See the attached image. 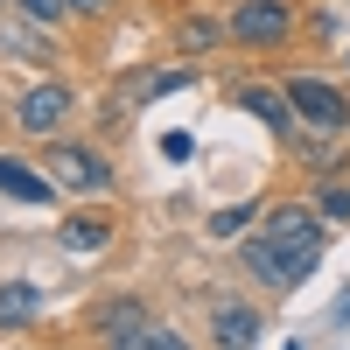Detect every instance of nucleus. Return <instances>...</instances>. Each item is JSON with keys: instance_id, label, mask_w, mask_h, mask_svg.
<instances>
[{"instance_id": "nucleus-1", "label": "nucleus", "mask_w": 350, "mask_h": 350, "mask_svg": "<svg viewBox=\"0 0 350 350\" xmlns=\"http://www.w3.org/2000/svg\"><path fill=\"white\" fill-rule=\"evenodd\" d=\"M315 267H323V231H267L259 224L245 239V273L267 295H295Z\"/></svg>"}, {"instance_id": "nucleus-2", "label": "nucleus", "mask_w": 350, "mask_h": 350, "mask_svg": "<svg viewBox=\"0 0 350 350\" xmlns=\"http://www.w3.org/2000/svg\"><path fill=\"white\" fill-rule=\"evenodd\" d=\"M49 183L64 196H105L112 189V161L84 140H49Z\"/></svg>"}, {"instance_id": "nucleus-3", "label": "nucleus", "mask_w": 350, "mask_h": 350, "mask_svg": "<svg viewBox=\"0 0 350 350\" xmlns=\"http://www.w3.org/2000/svg\"><path fill=\"white\" fill-rule=\"evenodd\" d=\"M287 105H295V120L308 126V133H343L350 126V98L336 92L329 77H315V70H301V77H287Z\"/></svg>"}, {"instance_id": "nucleus-4", "label": "nucleus", "mask_w": 350, "mask_h": 350, "mask_svg": "<svg viewBox=\"0 0 350 350\" xmlns=\"http://www.w3.org/2000/svg\"><path fill=\"white\" fill-rule=\"evenodd\" d=\"M231 42L239 49H287L295 42V8L287 0H239L231 8Z\"/></svg>"}, {"instance_id": "nucleus-5", "label": "nucleus", "mask_w": 350, "mask_h": 350, "mask_svg": "<svg viewBox=\"0 0 350 350\" xmlns=\"http://www.w3.org/2000/svg\"><path fill=\"white\" fill-rule=\"evenodd\" d=\"M70 112H77L70 84L42 77V84H28V92L14 98V126H21L28 140H56V133H64V120H70Z\"/></svg>"}, {"instance_id": "nucleus-6", "label": "nucleus", "mask_w": 350, "mask_h": 350, "mask_svg": "<svg viewBox=\"0 0 350 350\" xmlns=\"http://www.w3.org/2000/svg\"><path fill=\"white\" fill-rule=\"evenodd\" d=\"M259 329H267V323H259L252 301H217V308H211V343H217V350H252Z\"/></svg>"}, {"instance_id": "nucleus-7", "label": "nucleus", "mask_w": 350, "mask_h": 350, "mask_svg": "<svg viewBox=\"0 0 350 350\" xmlns=\"http://www.w3.org/2000/svg\"><path fill=\"white\" fill-rule=\"evenodd\" d=\"M0 196H14V203H56L64 189L49 183V168H28L14 154H0Z\"/></svg>"}, {"instance_id": "nucleus-8", "label": "nucleus", "mask_w": 350, "mask_h": 350, "mask_svg": "<svg viewBox=\"0 0 350 350\" xmlns=\"http://www.w3.org/2000/svg\"><path fill=\"white\" fill-rule=\"evenodd\" d=\"M56 245H64V252H105L112 245V217L105 211H77V217H64V224H56Z\"/></svg>"}, {"instance_id": "nucleus-9", "label": "nucleus", "mask_w": 350, "mask_h": 350, "mask_svg": "<svg viewBox=\"0 0 350 350\" xmlns=\"http://www.w3.org/2000/svg\"><path fill=\"white\" fill-rule=\"evenodd\" d=\"M105 350H196V343L175 329V323H154V315H148V323H133V329H120V336H105Z\"/></svg>"}, {"instance_id": "nucleus-10", "label": "nucleus", "mask_w": 350, "mask_h": 350, "mask_svg": "<svg viewBox=\"0 0 350 350\" xmlns=\"http://www.w3.org/2000/svg\"><path fill=\"white\" fill-rule=\"evenodd\" d=\"M42 315V287L36 280H0V329H28Z\"/></svg>"}, {"instance_id": "nucleus-11", "label": "nucleus", "mask_w": 350, "mask_h": 350, "mask_svg": "<svg viewBox=\"0 0 350 350\" xmlns=\"http://www.w3.org/2000/svg\"><path fill=\"white\" fill-rule=\"evenodd\" d=\"M239 105L252 112V120H267L273 133H287V126H295V105H287V84H280V92H273V84H245V92H239Z\"/></svg>"}, {"instance_id": "nucleus-12", "label": "nucleus", "mask_w": 350, "mask_h": 350, "mask_svg": "<svg viewBox=\"0 0 350 350\" xmlns=\"http://www.w3.org/2000/svg\"><path fill=\"white\" fill-rule=\"evenodd\" d=\"M224 36H231V21H211V14H203V21H196V14H189V21H183V28H175V42H183V49H189V56H203V49H217V42H224Z\"/></svg>"}, {"instance_id": "nucleus-13", "label": "nucleus", "mask_w": 350, "mask_h": 350, "mask_svg": "<svg viewBox=\"0 0 350 350\" xmlns=\"http://www.w3.org/2000/svg\"><path fill=\"white\" fill-rule=\"evenodd\" d=\"M133 323H148V308H140L133 295H120V301H105V308L92 315V329H105V336H120V329H133Z\"/></svg>"}, {"instance_id": "nucleus-14", "label": "nucleus", "mask_w": 350, "mask_h": 350, "mask_svg": "<svg viewBox=\"0 0 350 350\" xmlns=\"http://www.w3.org/2000/svg\"><path fill=\"white\" fill-rule=\"evenodd\" d=\"M8 56H36L42 64V56H56V42L42 36V21H28V28H8Z\"/></svg>"}, {"instance_id": "nucleus-15", "label": "nucleus", "mask_w": 350, "mask_h": 350, "mask_svg": "<svg viewBox=\"0 0 350 350\" xmlns=\"http://www.w3.org/2000/svg\"><path fill=\"white\" fill-rule=\"evenodd\" d=\"M267 231H315V203H273Z\"/></svg>"}, {"instance_id": "nucleus-16", "label": "nucleus", "mask_w": 350, "mask_h": 350, "mask_svg": "<svg viewBox=\"0 0 350 350\" xmlns=\"http://www.w3.org/2000/svg\"><path fill=\"white\" fill-rule=\"evenodd\" d=\"M14 14H21V21H42V28H49V21H64V14H70V0H14Z\"/></svg>"}, {"instance_id": "nucleus-17", "label": "nucleus", "mask_w": 350, "mask_h": 350, "mask_svg": "<svg viewBox=\"0 0 350 350\" xmlns=\"http://www.w3.org/2000/svg\"><path fill=\"white\" fill-rule=\"evenodd\" d=\"M252 217H259L252 203H239V211H217V217H211V239H239V231H245Z\"/></svg>"}, {"instance_id": "nucleus-18", "label": "nucleus", "mask_w": 350, "mask_h": 350, "mask_svg": "<svg viewBox=\"0 0 350 350\" xmlns=\"http://www.w3.org/2000/svg\"><path fill=\"white\" fill-rule=\"evenodd\" d=\"M183 84H189V70H161V77L148 84V98H168V92H183Z\"/></svg>"}, {"instance_id": "nucleus-19", "label": "nucleus", "mask_w": 350, "mask_h": 350, "mask_svg": "<svg viewBox=\"0 0 350 350\" xmlns=\"http://www.w3.org/2000/svg\"><path fill=\"white\" fill-rule=\"evenodd\" d=\"M323 217H350V189H323Z\"/></svg>"}, {"instance_id": "nucleus-20", "label": "nucleus", "mask_w": 350, "mask_h": 350, "mask_svg": "<svg viewBox=\"0 0 350 350\" xmlns=\"http://www.w3.org/2000/svg\"><path fill=\"white\" fill-rule=\"evenodd\" d=\"M161 154L168 161H189V133H161Z\"/></svg>"}, {"instance_id": "nucleus-21", "label": "nucleus", "mask_w": 350, "mask_h": 350, "mask_svg": "<svg viewBox=\"0 0 350 350\" xmlns=\"http://www.w3.org/2000/svg\"><path fill=\"white\" fill-rule=\"evenodd\" d=\"M112 0H70V14H105Z\"/></svg>"}, {"instance_id": "nucleus-22", "label": "nucleus", "mask_w": 350, "mask_h": 350, "mask_svg": "<svg viewBox=\"0 0 350 350\" xmlns=\"http://www.w3.org/2000/svg\"><path fill=\"white\" fill-rule=\"evenodd\" d=\"M0 8H14V0H0Z\"/></svg>"}, {"instance_id": "nucleus-23", "label": "nucleus", "mask_w": 350, "mask_h": 350, "mask_svg": "<svg viewBox=\"0 0 350 350\" xmlns=\"http://www.w3.org/2000/svg\"><path fill=\"white\" fill-rule=\"evenodd\" d=\"M343 64H350V49H343Z\"/></svg>"}]
</instances>
